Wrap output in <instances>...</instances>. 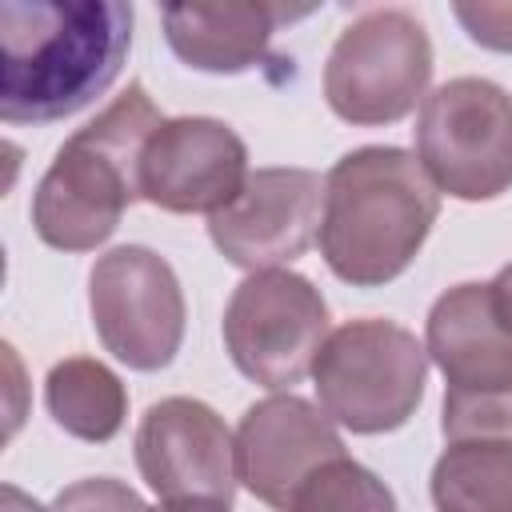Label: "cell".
<instances>
[{
	"instance_id": "cell-7",
	"label": "cell",
	"mask_w": 512,
	"mask_h": 512,
	"mask_svg": "<svg viewBox=\"0 0 512 512\" xmlns=\"http://www.w3.org/2000/svg\"><path fill=\"white\" fill-rule=\"evenodd\" d=\"M416 160L436 192L496 200L512 188V96L480 76H456L424 96L416 116Z\"/></svg>"
},
{
	"instance_id": "cell-18",
	"label": "cell",
	"mask_w": 512,
	"mask_h": 512,
	"mask_svg": "<svg viewBox=\"0 0 512 512\" xmlns=\"http://www.w3.org/2000/svg\"><path fill=\"white\" fill-rule=\"evenodd\" d=\"M52 512H152L124 480L112 476H88L56 492Z\"/></svg>"
},
{
	"instance_id": "cell-12",
	"label": "cell",
	"mask_w": 512,
	"mask_h": 512,
	"mask_svg": "<svg viewBox=\"0 0 512 512\" xmlns=\"http://www.w3.org/2000/svg\"><path fill=\"white\" fill-rule=\"evenodd\" d=\"M248 176L244 140L216 116H172L140 152V200L176 216L220 212Z\"/></svg>"
},
{
	"instance_id": "cell-13",
	"label": "cell",
	"mask_w": 512,
	"mask_h": 512,
	"mask_svg": "<svg viewBox=\"0 0 512 512\" xmlns=\"http://www.w3.org/2000/svg\"><path fill=\"white\" fill-rule=\"evenodd\" d=\"M344 456V440L324 408L296 392H272L256 400L236 428L240 484L268 508L288 512L300 484L328 460Z\"/></svg>"
},
{
	"instance_id": "cell-21",
	"label": "cell",
	"mask_w": 512,
	"mask_h": 512,
	"mask_svg": "<svg viewBox=\"0 0 512 512\" xmlns=\"http://www.w3.org/2000/svg\"><path fill=\"white\" fill-rule=\"evenodd\" d=\"M0 512H52V508H40L28 492H20L16 484H4L0 488Z\"/></svg>"
},
{
	"instance_id": "cell-17",
	"label": "cell",
	"mask_w": 512,
	"mask_h": 512,
	"mask_svg": "<svg viewBox=\"0 0 512 512\" xmlns=\"http://www.w3.org/2000/svg\"><path fill=\"white\" fill-rule=\"evenodd\" d=\"M288 512H396V496L372 468L336 456L300 484Z\"/></svg>"
},
{
	"instance_id": "cell-9",
	"label": "cell",
	"mask_w": 512,
	"mask_h": 512,
	"mask_svg": "<svg viewBox=\"0 0 512 512\" xmlns=\"http://www.w3.org/2000/svg\"><path fill=\"white\" fill-rule=\"evenodd\" d=\"M88 308L100 344L136 372H160L180 352L184 288L172 264L144 244H120L92 264Z\"/></svg>"
},
{
	"instance_id": "cell-1",
	"label": "cell",
	"mask_w": 512,
	"mask_h": 512,
	"mask_svg": "<svg viewBox=\"0 0 512 512\" xmlns=\"http://www.w3.org/2000/svg\"><path fill=\"white\" fill-rule=\"evenodd\" d=\"M132 48V4L120 0H4L0 4V120L52 124L112 88Z\"/></svg>"
},
{
	"instance_id": "cell-8",
	"label": "cell",
	"mask_w": 512,
	"mask_h": 512,
	"mask_svg": "<svg viewBox=\"0 0 512 512\" xmlns=\"http://www.w3.org/2000/svg\"><path fill=\"white\" fill-rule=\"evenodd\" d=\"M328 340V304L320 288L288 268L252 272L224 308V348L240 376L260 388L300 384Z\"/></svg>"
},
{
	"instance_id": "cell-10",
	"label": "cell",
	"mask_w": 512,
	"mask_h": 512,
	"mask_svg": "<svg viewBox=\"0 0 512 512\" xmlns=\"http://www.w3.org/2000/svg\"><path fill=\"white\" fill-rule=\"evenodd\" d=\"M136 468L144 484L164 500H212L232 504L240 472H236V436L224 416L192 396L156 400L136 424Z\"/></svg>"
},
{
	"instance_id": "cell-6",
	"label": "cell",
	"mask_w": 512,
	"mask_h": 512,
	"mask_svg": "<svg viewBox=\"0 0 512 512\" xmlns=\"http://www.w3.org/2000/svg\"><path fill=\"white\" fill-rule=\"evenodd\" d=\"M432 80V40L404 8L360 12L332 44L324 100L344 124H396L424 104Z\"/></svg>"
},
{
	"instance_id": "cell-15",
	"label": "cell",
	"mask_w": 512,
	"mask_h": 512,
	"mask_svg": "<svg viewBox=\"0 0 512 512\" xmlns=\"http://www.w3.org/2000/svg\"><path fill=\"white\" fill-rule=\"evenodd\" d=\"M44 408L68 436L108 444L124 428L128 392L108 364L92 356H68L44 376Z\"/></svg>"
},
{
	"instance_id": "cell-20",
	"label": "cell",
	"mask_w": 512,
	"mask_h": 512,
	"mask_svg": "<svg viewBox=\"0 0 512 512\" xmlns=\"http://www.w3.org/2000/svg\"><path fill=\"white\" fill-rule=\"evenodd\" d=\"M488 296H492V312H496V320H500L504 332L512 336V264H504V268L492 276Z\"/></svg>"
},
{
	"instance_id": "cell-4",
	"label": "cell",
	"mask_w": 512,
	"mask_h": 512,
	"mask_svg": "<svg viewBox=\"0 0 512 512\" xmlns=\"http://www.w3.org/2000/svg\"><path fill=\"white\" fill-rule=\"evenodd\" d=\"M424 352L444 372V440H508L512 336L492 312L488 284H456L432 304Z\"/></svg>"
},
{
	"instance_id": "cell-2",
	"label": "cell",
	"mask_w": 512,
	"mask_h": 512,
	"mask_svg": "<svg viewBox=\"0 0 512 512\" xmlns=\"http://www.w3.org/2000/svg\"><path fill=\"white\" fill-rule=\"evenodd\" d=\"M436 216L440 192L424 164L396 144H364L324 176L316 244L336 280L380 288L416 260Z\"/></svg>"
},
{
	"instance_id": "cell-16",
	"label": "cell",
	"mask_w": 512,
	"mask_h": 512,
	"mask_svg": "<svg viewBox=\"0 0 512 512\" xmlns=\"http://www.w3.org/2000/svg\"><path fill=\"white\" fill-rule=\"evenodd\" d=\"M428 488L436 512H512V440H452Z\"/></svg>"
},
{
	"instance_id": "cell-3",
	"label": "cell",
	"mask_w": 512,
	"mask_h": 512,
	"mask_svg": "<svg viewBox=\"0 0 512 512\" xmlns=\"http://www.w3.org/2000/svg\"><path fill=\"white\" fill-rule=\"evenodd\" d=\"M164 124L152 96L132 80L96 120L76 128L32 192V228L48 248L92 252L132 200H140V152Z\"/></svg>"
},
{
	"instance_id": "cell-5",
	"label": "cell",
	"mask_w": 512,
	"mask_h": 512,
	"mask_svg": "<svg viewBox=\"0 0 512 512\" xmlns=\"http://www.w3.org/2000/svg\"><path fill=\"white\" fill-rule=\"evenodd\" d=\"M324 416L356 436L396 432L424 400L428 352L396 320L360 316L328 332L312 364Z\"/></svg>"
},
{
	"instance_id": "cell-11",
	"label": "cell",
	"mask_w": 512,
	"mask_h": 512,
	"mask_svg": "<svg viewBox=\"0 0 512 512\" xmlns=\"http://www.w3.org/2000/svg\"><path fill=\"white\" fill-rule=\"evenodd\" d=\"M324 216V180L312 168H256L232 204L208 216L216 252L248 272H268L300 260Z\"/></svg>"
},
{
	"instance_id": "cell-19",
	"label": "cell",
	"mask_w": 512,
	"mask_h": 512,
	"mask_svg": "<svg viewBox=\"0 0 512 512\" xmlns=\"http://www.w3.org/2000/svg\"><path fill=\"white\" fill-rule=\"evenodd\" d=\"M460 28L488 52H512V0H460L452 4Z\"/></svg>"
},
{
	"instance_id": "cell-14",
	"label": "cell",
	"mask_w": 512,
	"mask_h": 512,
	"mask_svg": "<svg viewBox=\"0 0 512 512\" xmlns=\"http://www.w3.org/2000/svg\"><path fill=\"white\" fill-rule=\"evenodd\" d=\"M312 8L288 4H164L160 24L168 48L196 72L236 76L264 60L272 32Z\"/></svg>"
},
{
	"instance_id": "cell-22",
	"label": "cell",
	"mask_w": 512,
	"mask_h": 512,
	"mask_svg": "<svg viewBox=\"0 0 512 512\" xmlns=\"http://www.w3.org/2000/svg\"><path fill=\"white\" fill-rule=\"evenodd\" d=\"M152 512H232V504H212V500H180V504H160Z\"/></svg>"
}]
</instances>
